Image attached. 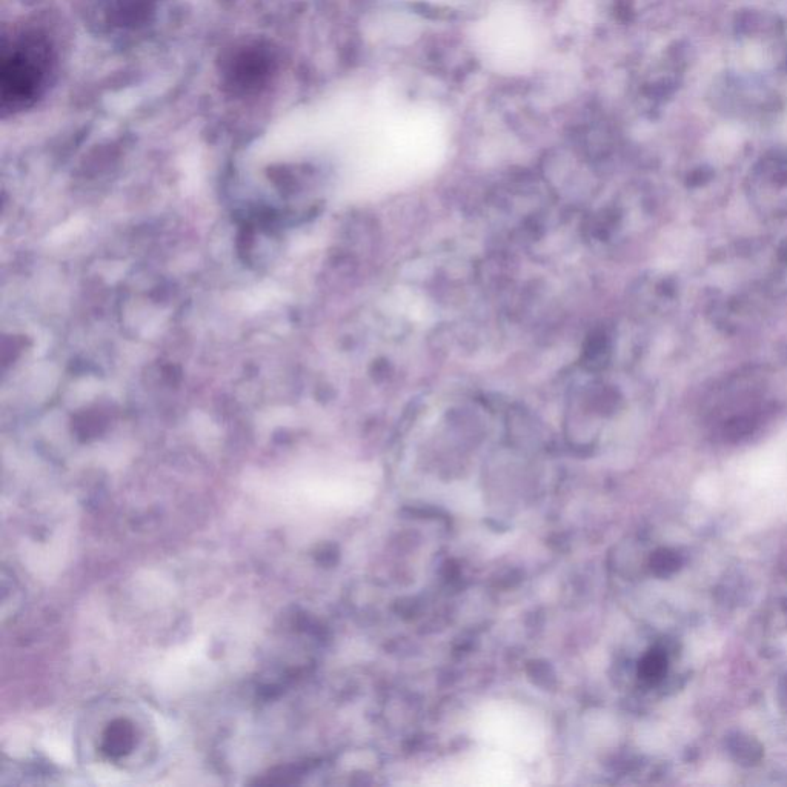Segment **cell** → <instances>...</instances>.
<instances>
[{"label":"cell","mask_w":787,"mask_h":787,"mask_svg":"<svg viewBox=\"0 0 787 787\" xmlns=\"http://www.w3.org/2000/svg\"><path fill=\"white\" fill-rule=\"evenodd\" d=\"M53 70L50 45L36 34L5 37L0 67V97L5 111L30 107L42 96Z\"/></svg>","instance_id":"obj_2"},{"label":"cell","mask_w":787,"mask_h":787,"mask_svg":"<svg viewBox=\"0 0 787 787\" xmlns=\"http://www.w3.org/2000/svg\"><path fill=\"white\" fill-rule=\"evenodd\" d=\"M732 752H734L737 760L744 761V763L754 764L761 758V748L757 741L751 740L749 737H741L738 735L734 738V743L731 744Z\"/></svg>","instance_id":"obj_6"},{"label":"cell","mask_w":787,"mask_h":787,"mask_svg":"<svg viewBox=\"0 0 787 787\" xmlns=\"http://www.w3.org/2000/svg\"><path fill=\"white\" fill-rule=\"evenodd\" d=\"M741 134L737 128L723 127L712 136L711 153L715 159L726 160L738 150Z\"/></svg>","instance_id":"obj_5"},{"label":"cell","mask_w":787,"mask_h":787,"mask_svg":"<svg viewBox=\"0 0 787 787\" xmlns=\"http://www.w3.org/2000/svg\"><path fill=\"white\" fill-rule=\"evenodd\" d=\"M80 741L82 752L123 771L145 766L156 752L153 724L130 703L102 704L85 721Z\"/></svg>","instance_id":"obj_1"},{"label":"cell","mask_w":787,"mask_h":787,"mask_svg":"<svg viewBox=\"0 0 787 787\" xmlns=\"http://www.w3.org/2000/svg\"><path fill=\"white\" fill-rule=\"evenodd\" d=\"M474 734L491 751L522 760H534L546 741L542 720L529 709L509 701L483 706L474 717Z\"/></svg>","instance_id":"obj_3"},{"label":"cell","mask_w":787,"mask_h":787,"mask_svg":"<svg viewBox=\"0 0 787 787\" xmlns=\"http://www.w3.org/2000/svg\"><path fill=\"white\" fill-rule=\"evenodd\" d=\"M457 775L462 777L463 784L474 786L508 787L523 784V774L514 758L491 749L462 766V771Z\"/></svg>","instance_id":"obj_4"}]
</instances>
